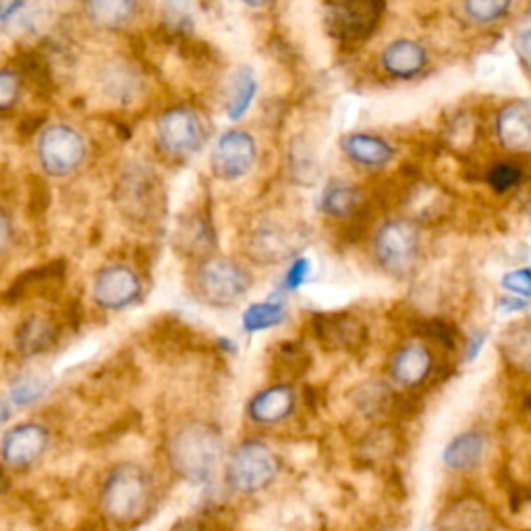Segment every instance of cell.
Segmentation results:
<instances>
[{"mask_svg": "<svg viewBox=\"0 0 531 531\" xmlns=\"http://www.w3.org/2000/svg\"><path fill=\"white\" fill-rule=\"evenodd\" d=\"M50 432L40 424H19L0 440V459L9 467H30L48 451Z\"/></svg>", "mask_w": 531, "mask_h": 531, "instance_id": "8fae6325", "label": "cell"}, {"mask_svg": "<svg viewBox=\"0 0 531 531\" xmlns=\"http://www.w3.org/2000/svg\"><path fill=\"white\" fill-rule=\"evenodd\" d=\"M256 142L245 131H227L222 135L210 156L212 173L222 181H235L245 177L256 164Z\"/></svg>", "mask_w": 531, "mask_h": 531, "instance_id": "ba28073f", "label": "cell"}, {"mask_svg": "<svg viewBox=\"0 0 531 531\" xmlns=\"http://www.w3.org/2000/svg\"><path fill=\"white\" fill-rule=\"evenodd\" d=\"M94 299L106 310H123L142 297V281L129 266L113 264L94 276Z\"/></svg>", "mask_w": 531, "mask_h": 531, "instance_id": "30bf717a", "label": "cell"}, {"mask_svg": "<svg viewBox=\"0 0 531 531\" xmlns=\"http://www.w3.org/2000/svg\"><path fill=\"white\" fill-rule=\"evenodd\" d=\"M86 142L77 129L57 123L40 133L38 160L50 177H69L86 160Z\"/></svg>", "mask_w": 531, "mask_h": 531, "instance_id": "5b68a950", "label": "cell"}, {"mask_svg": "<svg viewBox=\"0 0 531 531\" xmlns=\"http://www.w3.org/2000/svg\"><path fill=\"white\" fill-rule=\"evenodd\" d=\"M502 285L521 297H531V270L509 272L505 278H502Z\"/></svg>", "mask_w": 531, "mask_h": 531, "instance_id": "836d02e7", "label": "cell"}, {"mask_svg": "<svg viewBox=\"0 0 531 531\" xmlns=\"http://www.w3.org/2000/svg\"><path fill=\"white\" fill-rule=\"evenodd\" d=\"M278 473V459L268 444L247 440L239 444L227 461V482L233 490L256 494L266 490Z\"/></svg>", "mask_w": 531, "mask_h": 531, "instance_id": "277c9868", "label": "cell"}, {"mask_svg": "<svg viewBox=\"0 0 531 531\" xmlns=\"http://www.w3.org/2000/svg\"><path fill=\"white\" fill-rule=\"evenodd\" d=\"M173 469L191 484H210L222 461L220 432L204 422L185 424L169 442Z\"/></svg>", "mask_w": 531, "mask_h": 531, "instance_id": "6da1fadb", "label": "cell"}, {"mask_svg": "<svg viewBox=\"0 0 531 531\" xmlns=\"http://www.w3.org/2000/svg\"><path fill=\"white\" fill-rule=\"evenodd\" d=\"M307 274H310V260H305V258L295 260L293 266H291L289 272H287L285 287H287V289H297V287H301Z\"/></svg>", "mask_w": 531, "mask_h": 531, "instance_id": "d590c367", "label": "cell"}, {"mask_svg": "<svg viewBox=\"0 0 531 531\" xmlns=\"http://www.w3.org/2000/svg\"><path fill=\"white\" fill-rule=\"evenodd\" d=\"M505 357L515 368L531 372V324H521L505 334Z\"/></svg>", "mask_w": 531, "mask_h": 531, "instance_id": "d4e9b609", "label": "cell"}, {"mask_svg": "<svg viewBox=\"0 0 531 531\" xmlns=\"http://www.w3.org/2000/svg\"><path fill=\"white\" fill-rule=\"evenodd\" d=\"M426 334H430L432 339H436L438 343L446 345V347H453L455 345V330L449 326V324H444V322H428L424 326Z\"/></svg>", "mask_w": 531, "mask_h": 531, "instance_id": "e575fe53", "label": "cell"}, {"mask_svg": "<svg viewBox=\"0 0 531 531\" xmlns=\"http://www.w3.org/2000/svg\"><path fill=\"white\" fill-rule=\"evenodd\" d=\"M125 67H127V65H117V67L110 69V71L106 73L104 83H117V81H119V86L110 88L108 92L113 94L115 98H125V100H129L131 96H135V92H137V88H139V79H137L133 73H129Z\"/></svg>", "mask_w": 531, "mask_h": 531, "instance_id": "4dcf8cb0", "label": "cell"}, {"mask_svg": "<svg viewBox=\"0 0 531 531\" xmlns=\"http://www.w3.org/2000/svg\"><path fill=\"white\" fill-rule=\"evenodd\" d=\"M13 241V220L5 208H0V254L9 249Z\"/></svg>", "mask_w": 531, "mask_h": 531, "instance_id": "8d00e7d4", "label": "cell"}, {"mask_svg": "<svg viewBox=\"0 0 531 531\" xmlns=\"http://www.w3.org/2000/svg\"><path fill=\"white\" fill-rule=\"evenodd\" d=\"M343 150L353 162L370 166V169H380V166H384L395 156L393 148H390L382 137L368 133L347 135L343 139Z\"/></svg>", "mask_w": 531, "mask_h": 531, "instance_id": "d6986e66", "label": "cell"}, {"mask_svg": "<svg viewBox=\"0 0 531 531\" xmlns=\"http://www.w3.org/2000/svg\"><path fill=\"white\" fill-rule=\"evenodd\" d=\"M57 328L44 316H30L17 330V349L23 355H38L48 351L57 341Z\"/></svg>", "mask_w": 531, "mask_h": 531, "instance_id": "44dd1931", "label": "cell"}, {"mask_svg": "<svg viewBox=\"0 0 531 531\" xmlns=\"http://www.w3.org/2000/svg\"><path fill=\"white\" fill-rule=\"evenodd\" d=\"M156 135L162 150L177 158L195 154L204 144V127L200 117L183 106L166 110L158 117Z\"/></svg>", "mask_w": 531, "mask_h": 531, "instance_id": "8992f818", "label": "cell"}, {"mask_svg": "<svg viewBox=\"0 0 531 531\" xmlns=\"http://www.w3.org/2000/svg\"><path fill=\"white\" fill-rule=\"evenodd\" d=\"M486 436L478 430H469L453 438L442 453V461L446 467H451L455 471H467L478 467L484 459L486 453Z\"/></svg>", "mask_w": 531, "mask_h": 531, "instance_id": "9a60e30c", "label": "cell"}, {"mask_svg": "<svg viewBox=\"0 0 531 531\" xmlns=\"http://www.w3.org/2000/svg\"><path fill=\"white\" fill-rule=\"evenodd\" d=\"M137 5L131 0H94L86 5L88 19L106 32H119L133 19Z\"/></svg>", "mask_w": 531, "mask_h": 531, "instance_id": "7402d4cb", "label": "cell"}, {"mask_svg": "<svg viewBox=\"0 0 531 531\" xmlns=\"http://www.w3.org/2000/svg\"><path fill=\"white\" fill-rule=\"evenodd\" d=\"M256 79L251 75L249 69H241L237 71V75L231 79V86H229V100H227V110L231 119H241L247 108L256 96Z\"/></svg>", "mask_w": 531, "mask_h": 531, "instance_id": "cb8c5ba5", "label": "cell"}, {"mask_svg": "<svg viewBox=\"0 0 531 531\" xmlns=\"http://www.w3.org/2000/svg\"><path fill=\"white\" fill-rule=\"evenodd\" d=\"M419 249V233L409 220H393L376 235V256L380 264L393 274L407 272Z\"/></svg>", "mask_w": 531, "mask_h": 531, "instance_id": "52a82bcc", "label": "cell"}, {"mask_svg": "<svg viewBox=\"0 0 531 531\" xmlns=\"http://www.w3.org/2000/svg\"><path fill=\"white\" fill-rule=\"evenodd\" d=\"M521 169L513 162H498L488 171V185L496 193H507L521 181Z\"/></svg>", "mask_w": 531, "mask_h": 531, "instance_id": "f1b7e54d", "label": "cell"}, {"mask_svg": "<svg viewBox=\"0 0 531 531\" xmlns=\"http://www.w3.org/2000/svg\"><path fill=\"white\" fill-rule=\"evenodd\" d=\"M44 393H46V380L40 376L25 374V376L15 378V382L11 384L13 403H17L21 407L38 401Z\"/></svg>", "mask_w": 531, "mask_h": 531, "instance_id": "4316f807", "label": "cell"}, {"mask_svg": "<svg viewBox=\"0 0 531 531\" xmlns=\"http://www.w3.org/2000/svg\"><path fill=\"white\" fill-rule=\"evenodd\" d=\"M316 154L312 148H307L305 144H301L299 139L293 144L291 150V171L293 177L301 183H312L316 177Z\"/></svg>", "mask_w": 531, "mask_h": 531, "instance_id": "83f0119b", "label": "cell"}, {"mask_svg": "<svg viewBox=\"0 0 531 531\" xmlns=\"http://www.w3.org/2000/svg\"><path fill=\"white\" fill-rule=\"evenodd\" d=\"M380 3H341L326 7V25L332 36L343 42L366 40L382 17Z\"/></svg>", "mask_w": 531, "mask_h": 531, "instance_id": "9c48e42d", "label": "cell"}, {"mask_svg": "<svg viewBox=\"0 0 531 531\" xmlns=\"http://www.w3.org/2000/svg\"><path fill=\"white\" fill-rule=\"evenodd\" d=\"M314 326L320 341L330 349H351L359 345L366 334L361 322L349 316H318Z\"/></svg>", "mask_w": 531, "mask_h": 531, "instance_id": "e0dca14e", "label": "cell"}, {"mask_svg": "<svg viewBox=\"0 0 531 531\" xmlns=\"http://www.w3.org/2000/svg\"><path fill=\"white\" fill-rule=\"evenodd\" d=\"M359 202H361L359 189L345 181L328 183L322 193V210L332 218L351 216L357 210Z\"/></svg>", "mask_w": 531, "mask_h": 531, "instance_id": "603a6c76", "label": "cell"}, {"mask_svg": "<svg viewBox=\"0 0 531 531\" xmlns=\"http://www.w3.org/2000/svg\"><path fill=\"white\" fill-rule=\"evenodd\" d=\"M295 405V395L291 386L278 384L266 388L264 393H260L249 405V415L258 424H276L283 422V419L293 411Z\"/></svg>", "mask_w": 531, "mask_h": 531, "instance_id": "2e32d148", "label": "cell"}, {"mask_svg": "<svg viewBox=\"0 0 531 531\" xmlns=\"http://www.w3.org/2000/svg\"><path fill=\"white\" fill-rule=\"evenodd\" d=\"M382 65L395 77H413L426 67V50L413 40H397L386 46Z\"/></svg>", "mask_w": 531, "mask_h": 531, "instance_id": "ac0fdd59", "label": "cell"}, {"mask_svg": "<svg viewBox=\"0 0 531 531\" xmlns=\"http://www.w3.org/2000/svg\"><path fill=\"white\" fill-rule=\"evenodd\" d=\"M285 320V310L276 303H256L243 314V328L247 332H258L264 328L278 326Z\"/></svg>", "mask_w": 531, "mask_h": 531, "instance_id": "484cf974", "label": "cell"}, {"mask_svg": "<svg viewBox=\"0 0 531 531\" xmlns=\"http://www.w3.org/2000/svg\"><path fill=\"white\" fill-rule=\"evenodd\" d=\"M191 285L200 301L214 307H229L249 291L251 276L229 258H206L195 268Z\"/></svg>", "mask_w": 531, "mask_h": 531, "instance_id": "3957f363", "label": "cell"}, {"mask_svg": "<svg viewBox=\"0 0 531 531\" xmlns=\"http://www.w3.org/2000/svg\"><path fill=\"white\" fill-rule=\"evenodd\" d=\"M393 378L403 386L422 384L432 372V355L426 347L409 345L393 359Z\"/></svg>", "mask_w": 531, "mask_h": 531, "instance_id": "ffe728a7", "label": "cell"}, {"mask_svg": "<svg viewBox=\"0 0 531 531\" xmlns=\"http://www.w3.org/2000/svg\"><path fill=\"white\" fill-rule=\"evenodd\" d=\"M496 131L500 144L513 154L531 152V108L523 102H511L498 113Z\"/></svg>", "mask_w": 531, "mask_h": 531, "instance_id": "4fadbf2b", "label": "cell"}, {"mask_svg": "<svg viewBox=\"0 0 531 531\" xmlns=\"http://www.w3.org/2000/svg\"><path fill=\"white\" fill-rule=\"evenodd\" d=\"M293 251V235L278 227V225H264L249 239V254L254 260L262 264L281 262Z\"/></svg>", "mask_w": 531, "mask_h": 531, "instance_id": "5bb4252c", "label": "cell"}, {"mask_svg": "<svg viewBox=\"0 0 531 531\" xmlns=\"http://www.w3.org/2000/svg\"><path fill=\"white\" fill-rule=\"evenodd\" d=\"M494 515L484 500L465 496L451 502L438 517L436 531H492Z\"/></svg>", "mask_w": 531, "mask_h": 531, "instance_id": "7c38bea8", "label": "cell"}, {"mask_svg": "<svg viewBox=\"0 0 531 531\" xmlns=\"http://www.w3.org/2000/svg\"><path fill=\"white\" fill-rule=\"evenodd\" d=\"M509 3H498V0H471L465 5V13L478 23H490L509 13Z\"/></svg>", "mask_w": 531, "mask_h": 531, "instance_id": "f546056e", "label": "cell"}, {"mask_svg": "<svg viewBox=\"0 0 531 531\" xmlns=\"http://www.w3.org/2000/svg\"><path fill=\"white\" fill-rule=\"evenodd\" d=\"M515 50L521 63L531 71V19L523 21L515 32Z\"/></svg>", "mask_w": 531, "mask_h": 531, "instance_id": "d6a6232c", "label": "cell"}, {"mask_svg": "<svg viewBox=\"0 0 531 531\" xmlns=\"http://www.w3.org/2000/svg\"><path fill=\"white\" fill-rule=\"evenodd\" d=\"M21 88H23V79L17 71L11 69L0 71V113L11 110L17 104Z\"/></svg>", "mask_w": 531, "mask_h": 531, "instance_id": "1f68e13d", "label": "cell"}, {"mask_svg": "<svg viewBox=\"0 0 531 531\" xmlns=\"http://www.w3.org/2000/svg\"><path fill=\"white\" fill-rule=\"evenodd\" d=\"M7 419H9V407L0 401V424H5Z\"/></svg>", "mask_w": 531, "mask_h": 531, "instance_id": "74e56055", "label": "cell"}, {"mask_svg": "<svg viewBox=\"0 0 531 531\" xmlns=\"http://www.w3.org/2000/svg\"><path fill=\"white\" fill-rule=\"evenodd\" d=\"M152 502V482L148 471L137 463H119L110 469L100 490V507L117 525L142 521Z\"/></svg>", "mask_w": 531, "mask_h": 531, "instance_id": "7a4b0ae2", "label": "cell"}]
</instances>
